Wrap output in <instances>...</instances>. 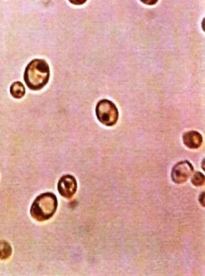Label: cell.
I'll list each match as a JSON object with an SVG mask.
<instances>
[{
  "instance_id": "1",
  "label": "cell",
  "mask_w": 205,
  "mask_h": 276,
  "mask_svg": "<svg viewBox=\"0 0 205 276\" xmlns=\"http://www.w3.org/2000/svg\"><path fill=\"white\" fill-rule=\"evenodd\" d=\"M50 75V67L47 62L44 60L35 59L26 67L24 80L29 89L37 91L47 84Z\"/></svg>"
},
{
  "instance_id": "2",
  "label": "cell",
  "mask_w": 205,
  "mask_h": 276,
  "mask_svg": "<svg viewBox=\"0 0 205 276\" xmlns=\"http://www.w3.org/2000/svg\"><path fill=\"white\" fill-rule=\"evenodd\" d=\"M57 206V197L54 194H42L32 203L31 210V215L38 221L47 220L55 214Z\"/></svg>"
},
{
  "instance_id": "3",
  "label": "cell",
  "mask_w": 205,
  "mask_h": 276,
  "mask_svg": "<svg viewBox=\"0 0 205 276\" xmlns=\"http://www.w3.org/2000/svg\"><path fill=\"white\" fill-rule=\"evenodd\" d=\"M95 113L99 122L107 127L115 125L119 119V111L116 106L108 99L99 101L96 106Z\"/></svg>"
},
{
  "instance_id": "4",
  "label": "cell",
  "mask_w": 205,
  "mask_h": 276,
  "mask_svg": "<svg viewBox=\"0 0 205 276\" xmlns=\"http://www.w3.org/2000/svg\"><path fill=\"white\" fill-rule=\"evenodd\" d=\"M192 164L189 161L180 162L175 164L172 171V179L174 182L182 183L186 182L193 172Z\"/></svg>"
},
{
  "instance_id": "5",
  "label": "cell",
  "mask_w": 205,
  "mask_h": 276,
  "mask_svg": "<svg viewBox=\"0 0 205 276\" xmlns=\"http://www.w3.org/2000/svg\"><path fill=\"white\" fill-rule=\"evenodd\" d=\"M77 190V182L74 177L66 175L62 177L58 184V190L60 195L66 198H71Z\"/></svg>"
},
{
  "instance_id": "6",
  "label": "cell",
  "mask_w": 205,
  "mask_h": 276,
  "mask_svg": "<svg viewBox=\"0 0 205 276\" xmlns=\"http://www.w3.org/2000/svg\"><path fill=\"white\" fill-rule=\"evenodd\" d=\"M183 142L185 146L190 149H197L202 146L203 137L196 130H191L185 133L183 137Z\"/></svg>"
},
{
  "instance_id": "7",
  "label": "cell",
  "mask_w": 205,
  "mask_h": 276,
  "mask_svg": "<svg viewBox=\"0 0 205 276\" xmlns=\"http://www.w3.org/2000/svg\"><path fill=\"white\" fill-rule=\"evenodd\" d=\"M10 93L15 98L19 99L23 97L26 94V89L20 81L15 82L11 86Z\"/></svg>"
},
{
  "instance_id": "8",
  "label": "cell",
  "mask_w": 205,
  "mask_h": 276,
  "mask_svg": "<svg viewBox=\"0 0 205 276\" xmlns=\"http://www.w3.org/2000/svg\"><path fill=\"white\" fill-rule=\"evenodd\" d=\"M12 254V248L7 242L0 241V259L6 260L10 258Z\"/></svg>"
},
{
  "instance_id": "9",
  "label": "cell",
  "mask_w": 205,
  "mask_h": 276,
  "mask_svg": "<svg viewBox=\"0 0 205 276\" xmlns=\"http://www.w3.org/2000/svg\"><path fill=\"white\" fill-rule=\"evenodd\" d=\"M191 181L195 186H201L205 182V177L201 172H197L194 173Z\"/></svg>"
},
{
  "instance_id": "10",
  "label": "cell",
  "mask_w": 205,
  "mask_h": 276,
  "mask_svg": "<svg viewBox=\"0 0 205 276\" xmlns=\"http://www.w3.org/2000/svg\"><path fill=\"white\" fill-rule=\"evenodd\" d=\"M158 0H141V1L147 5L153 6L158 2Z\"/></svg>"
},
{
  "instance_id": "11",
  "label": "cell",
  "mask_w": 205,
  "mask_h": 276,
  "mask_svg": "<svg viewBox=\"0 0 205 276\" xmlns=\"http://www.w3.org/2000/svg\"><path fill=\"white\" fill-rule=\"evenodd\" d=\"M69 1L75 5H81L84 4L87 0H69Z\"/></svg>"
},
{
  "instance_id": "12",
  "label": "cell",
  "mask_w": 205,
  "mask_h": 276,
  "mask_svg": "<svg viewBox=\"0 0 205 276\" xmlns=\"http://www.w3.org/2000/svg\"><path fill=\"white\" fill-rule=\"evenodd\" d=\"M204 196H205L204 193H203V194H202V195H201V196H200V198H199V200H202V201H201V204H202V205H203V200L204 202H205V201H204V200H205V198H204L205 197H204Z\"/></svg>"
}]
</instances>
